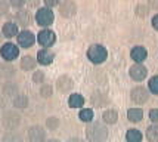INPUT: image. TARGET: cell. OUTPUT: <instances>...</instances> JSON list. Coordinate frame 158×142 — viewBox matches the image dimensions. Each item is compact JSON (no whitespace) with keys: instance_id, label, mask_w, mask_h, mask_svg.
Returning <instances> with one entry per match:
<instances>
[{"instance_id":"obj_1","label":"cell","mask_w":158,"mask_h":142,"mask_svg":"<svg viewBox=\"0 0 158 142\" xmlns=\"http://www.w3.org/2000/svg\"><path fill=\"white\" fill-rule=\"evenodd\" d=\"M86 141L87 142H106L110 132L105 123L101 122H90L86 126Z\"/></svg>"},{"instance_id":"obj_2","label":"cell","mask_w":158,"mask_h":142,"mask_svg":"<svg viewBox=\"0 0 158 142\" xmlns=\"http://www.w3.org/2000/svg\"><path fill=\"white\" fill-rule=\"evenodd\" d=\"M22 123V115L18 110H5L2 113V126L6 130H16Z\"/></svg>"},{"instance_id":"obj_3","label":"cell","mask_w":158,"mask_h":142,"mask_svg":"<svg viewBox=\"0 0 158 142\" xmlns=\"http://www.w3.org/2000/svg\"><path fill=\"white\" fill-rule=\"evenodd\" d=\"M108 58V50L103 45H99V43H95V45H90L89 49H87V59H89L92 64L95 65H99V64H103Z\"/></svg>"},{"instance_id":"obj_4","label":"cell","mask_w":158,"mask_h":142,"mask_svg":"<svg viewBox=\"0 0 158 142\" xmlns=\"http://www.w3.org/2000/svg\"><path fill=\"white\" fill-rule=\"evenodd\" d=\"M34 21L35 24L41 28H49L53 21H55V12L48 6H43V7H39L35 11V15H34Z\"/></svg>"},{"instance_id":"obj_5","label":"cell","mask_w":158,"mask_h":142,"mask_svg":"<svg viewBox=\"0 0 158 142\" xmlns=\"http://www.w3.org/2000/svg\"><path fill=\"white\" fill-rule=\"evenodd\" d=\"M19 49L21 47L18 45H15L12 41H6L0 46V56L5 62H14L19 56Z\"/></svg>"},{"instance_id":"obj_6","label":"cell","mask_w":158,"mask_h":142,"mask_svg":"<svg viewBox=\"0 0 158 142\" xmlns=\"http://www.w3.org/2000/svg\"><path fill=\"white\" fill-rule=\"evenodd\" d=\"M149 98H151V92H149V89L145 88V86H135L130 90V99L136 105L146 104L149 101Z\"/></svg>"},{"instance_id":"obj_7","label":"cell","mask_w":158,"mask_h":142,"mask_svg":"<svg viewBox=\"0 0 158 142\" xmlns=\"http://www.w3.org/2000/svg\"><path fill=\"white\" fill-rule=\"evenodd\" d=\"M35 40L41 47H52L56 43V34L50 28H41L35 36Z\"/></svg>"},{"instance_id":"obj_8","label":"cell","mask_w":158,"mask_h":142,"mask_svg":"<svg viewBox=\"0 0 158 142\" xmlns=\"http://www.w3.org/2000/svg\"><path fill=\"white\" fill-rule=\"evenodd\" d=\"M27 136L30 142H44L48 139V129L40 124H33L28 127Z\"/></svg>"},{"instance_id":"obj_9","label":"cell","mask_w":158,"mask_h":142,"mask_svg":"<svg viewBox=\"0 0 158 142\" xmlns=\"http://www.w3.org/2000/svg\"><path fill=\"white\" fill-rule=\"evenodd\" d=\"M16 41H18V46L21 49H30V47L34 46L35 40V34L31 31V30H27V28H24L22 31L18 33L16 36Z\"/></svg>"},{"instance_id":"obj_10","label":"cell","mask_w":158,"mask_h":142,"mask_svg":"<svg viewBox=\"0 0 158 142\" xmlns=\"http://www.w3.org/2000/svg\"><path fill=\"white\" fill-rule=\"evenodd\" d=\"M33 15L30 12V9H16L15 12V22L18 24V27H22V28H28L31 24H33Z\"/></svg>"},{"instance_id":"obj_11","label":"cell","mask_w":158,"mask_h":142,"mask_svg":"<svg viewBox=\"0 0 158 142\" xmlns=\"http://www.w3.org/2000/svg\"><path fill=\"white\" fill-rule=\"evenodd\" d=\"M55 84H56V89H58L59 93H71L73 89H74V80L67 74L59 75Z\"/></svg>"},{"instance_id":"obj_12","label":"cell","mask_w":158,"mask_h":142,"mask_svg":"<svg viewBox=\"0 0 158 142\" xmlns=\"http://www.w3.org/2000/svg\"><path fill=\"white\" fill-rule=\"evenodd\" d=\"M77 14V5L74 0H62L59 3V15L62 18H73Z\"/></svg>"},{"instance_id":"obj_13","label":"cell","mask_w":158,"mask_h":142,"mask_svg":"<svg viewBox=\"0 0 158 142\" xmlns=\"http://www.w3.org/2000/svg\"><path fill=\"white\" fill-rule=\"evenodd\" d=\"M37 62L43 65V67H48L52 62L55 61V52L50 50V47H41L40 50L37 52V56H35Z\"/></svg>"},{"instance_id":"obj_14","label":"cell","mask_w":158,"mask_h":142,"mask_svg":"<svg viewBox=\"0 0 158 142\" xmlns=\"http://www.w3.org/2000/svg\"><path fill=\"white\" fill-rule=\"evenodd\" d=\"M129 75H130L131 80L142 81V80H145L146 75H148V68L145 67L143 64L135 62V65H131V67L129 68Z\"/></svg>"},{"instance_id":"obj_15","label":"cell","mask_w":158,"mask_h":142,"mask_svg":"<svg viewBox=\"0 0 158 142\" xmlns=\"http://www.w3.org/2000/svg\"><path fill=\"white\" fill-rule=\"evenodd\" d=\"M0 93L3 95V98H10L12 99L14 96L19 93V86L12 80H6L0 88Z\"/></svg>"},{"instance_id":"obj_16","label":"cell","mask_w":158,"mask_h":142,"mask_svg":"<svg viewBox=\"0 0 158 142\" xmlns=\"http://www.w3.org/2000/svg\"><path fill=\"white\" fill-rule=\"evenodd\" d=\"M90 104L96 108H103L106 105H110V98L108 95L103 93V92H99V90H95L92 96H90Z\"/></svg>"},{"instance_id":"obj_17","label":"cell","mask_w":158,"mask_h":142,"mask_svg":"<svg viewBox=\"0 0 158 142\" xmlns=\"http://www.w3.org/2000/svg\"><path fill=\"white\" fill-rule=\"evenodd\" d=\"M0 31H2L5 39H14V37H16L18 33H19V27H18V24L14 22V21H6V22L3 24V27H2Z\"/></svg>"},{"instance_id":"obj_18","label":"cell","mask_w":158,"mask_h":142,"mask_svg":"<svg viewBox=\"0 0 158 142\" xmlns=\"http://www.w3.org/2000/svg\"><path fill=\"white\" fill-rule=\"evenodd\" d=\"M130 56H131V59H133L135 62L142 64V62H145V59L148 58V50H146V47L145 46L138 45V46H135L130 50Z\"/></svg>"},{"instance_id":"obj_19","label":"cell","mask_w":158,"mask_h":142,"mask_svg":"<svg viewBox=\"0 0 158 142\" xmlns=\"http://www.w3.org/2000/svg\"><path fill=\"white\" fill-rule=\"evenodd\" d=\"M37 59L31 55H24L19 61V68L22 71H34L35 67H37Z\"/></svg>"},{"instance_id":"obj_20","label":"cell","mask_w":158,"mask_h":142,"mask_svg":"<svg viewBox=\"0 0 158 142\" xmlns=\"http://www.w3.org/2000/svg\"><path fill=\"white\" fill-rule=\"evenodd\" d=\"M16 75V68L12 65V62H5L0 65V77L5 80H12Z\"/></svg>"},{"instance_id":"obj_21","label":"cell","mask_w":158,"mask_h":142,"mask_svg":"<svg viewBox=\"0 0 158 142\" xmlns=\"http://www.w3.org/2000/svg\"><path fill=\"white\" fill-rule=\"evenodd\" d=\"M84 102H86V99H84V96H83L81 93H71L68 96V107L73 110H77V108H83L84 107Z\"/></svg>"},{"instance_id":"obj_22","label":"cell","mask_w":158,"mask_h":142,"mask_svg":"<svg viewBox=\"0 0 158 142\" xmlns=\"http://www.w3.org/2000/svg\"><path fill=\"white\" fill-rule=\"evenodd\" d=\"M28 104H30V99H28V96L25 93H18L16 96L12 98V107L15 110H25L28 107Z\"/></svg>"},{"instance_id":"obj_23","label":"cell","mask_w":158,"mask_h":142,"mask_svg":"<svg viewBox=\"0 0 158 142\" xmlns=\"http://www.w3.org/2000/svg\"><path fill=\"white\" fill-rule=\"evenodd\" d=\"M127 120L130 123H140L143 120V110L139 107L129 108L127 110Z\"/></svg>"},{"instance_id":"obj_24","label":"cell","mask_w":158,"mask_h":142,"mask_svg":"<svg viewBox=\"0 0 158 142\" xmlns=\"http://www.w3.org/2000/svg\"><path fill=\"white\" fill-rule=\"evenodd\" d=\"M102 122L108 126H112L118 122V113L114 108H108L102 113Z\"/></svg>"},{"instance_id":"obj_25","label":"cell","mask_w":158,"mask_h":142,"mask_svg":"<svg viewBox=\"0 0 158 142\" xmlns=\"http://www.w3.org/2000/svg\"><path fill=\"white\" fill-rule=\"evenodd\" d=\"M0 142H24V136L16 130H7L6 133L0 138Z\"/></svg>"},{"instance_id":"obj_26","label":"cell","mask_w":158,"mask_h":142,"mask_svg":"<svg viewBox=\"0 0 158 142\" xmlns=\"http://www.w3.org/2000/svg\"><path fill=\"white\" fill-rule=\"evenodd\" d=\"M143 141V135L142 132L136 127H131L126 132V142H142Z\"/></svg>"},{"instance_id":"obj_27","label":"cell","mask_w":158,"mask_h":142,"mask_svg":"<svg viewBox=\"0 0 158 142\" xmlns=\"http://www.w3.org/2000/svg\"><path fill=\"white\" fill-rule=\"evenodd\" d=\"M145 138L148 142H158V123H152L151 126L146 127Z\"/></svg>"},{"instance_id":"obj_28","label":"cell","mask_w":158,"mask_h":142,"mask_svg":"<svg viewBox=\"0 0 158 142\" xmlns=\"http://www.w3.org/2000/svg\"><path fill=\"white\" fill-rule=\"evenodd\" d=\"M78 118H80L81 123H86V124H87V123L93 122L95 113H93L92 108H80V111H78Z\"/></svg>"},{"instance_id":"obj_29","label":"cell","mask_w":158,"mask_h":142,"mask_svg":"<svg viewBox=\"0 0 158 142\" xmlns=\"http://www.w3.org/2000/svg\"><path fill=\"white\" fill-rule=\"evenodd\" d=\"M44 127L50 130V132H56L58 129L61 127V120H59V117H56V115H50L46 118V122H44Z\"/></svg>"},{"instance_id":"obj_30","label":"cell","mask_w":158,"mask_h":142,"mask_svg":"<svg viewBox=\"0 0 158 142\" xmlns=\"http://www.w3.org/2000/svg\"><path fill=\"white\" fill-rule=\"evenodd\" d=\"M39 93H40V96H41V98H44V99L52 98V95H53V88H52V84H48V83H43V84H40Z\"/></svg>"},{"instance_id":"obj_31","label":"cell","mask_w":158,"mask_h":142,"mask_svg":"<svg viewBox=\"0 0 158 142\" xmlns=\"http://www.w3.org/2000/svg\"><path fill=\"white\" fill-rule=\"evenodd\" d=\"M31 79H33V83H35V84H43L44 83V80H46V74H44V71H34L33 73V75H31Z\"/></svg>"},{"instance_id":"obj_32","label":"cell","mask_w":158,"mask_h":142,"mask_svg":"<svg viewBox=\"0 0 158 142\" xmlns=\"http://www.w3.org/2000/svg\"><path fill=\"white\" fill-rule=\"evenodd\" d=\"M148 89L154 95H158V75H152L148 81Z\"/></svg>"},{"instance_id":"obj_33","label":"cell","mask_w":158,"mask_h":142,"mask_svg":"<svg viewBox=\"0 0 158 142\" xmlns=\"http://www.w3.org/2000/svg\"><path fill=\"white\" fill-rule=\"evenodd\" d=\"M149 11H151L149 6H146V5H138L135 12H136V15H138L139 18H146L149 15Z\"/></svg>"},{"instance_id":"obj_34","label":"cell","mask_w":158,"mask_h":142,"mask_svg":"<svg viewBox=\"0 0 158 142\" xmlns=\"http://www.w3.org/2000/svg\"><path fill=\"white\" fill-rule=\"evenodd\" d=\"M10 11V3L9 0H0V18L2 16H6Z\"/></svg>"},{"instance_id":"obj_35","label":"cell","mask_w":158,"mask_h":142,"mask_svg":"<svg viewBox=\"0 0 158 142\" xmlns=\"http://www.w3.org/2000/svg\"><path fill=\"white\" fill-rule=\"evenodd\" d=\"M9 3H10V7L14 9H22L27 5V0H9Z\"/></svg>"},{"instance_id":"obj_36","label":"cell","mask_w":158,"mask_h":142,"mask_svg":"<svg viewBox=\"0 0 158 142\" xmlns=\"http://www.w3.org/2000/svg\"><path fill=\"white\" fill-rule=\"evenodd\" d=\"M148 115H149V120H151V123H158V108L149 110Z\"/></svg>"},{"instance_id":"obj_37","label":"cell","mask_w":158,"mask_h":142,"mask_svg":"<svg viewBox=\"0 0 158 142\" xmlns=\"http://www.w3.org/2000/svg\"><path fill=\"white\" fill-rule=\"evenodd\" d=\"M43 3H44V6L52 9V7H55V6H59L61 0H43Z\"/></svg>"},{"instance_id":"obj_38","label":"cell","mask_w":158,"mask_h":142,"mask_svg":"<svg viewBox=\"0 0 158 142\" xmlns=\"http://www.w3.org/2000/svg\"><path fill=\"white\" fill-rule=\"evenodd\" d=\"M148 6H149V9L158 11V0H148Z\"/></svg>"},{"instance_id":"obj_39","label":"cell","mask_w":158,"mask_h":142,"mask_svg":"<svg viewBox=\"0 0 158 142\" xmlns=\"http://www.w3.org/2000/svg\"><path fill=\"white\" fill-rule=\"evenodd\" d=\"M151 24H152V28H154V30H157V31H158V14H155L154 16H152Z\"/></svg>"},{"instance_id":"obj_40","label":"cell","mask_w":158,"mask_h":142,"mask_svg":"<svg viewBox=\"0 0 158 142\" xmlns=\"http://www.w3.org/2000/svg\"><path fill=\"white\" fill-rule=\"evenodd\" d=\"M39 2L40 0H27V5L28 7H37L39 9Z\"/></svg>"},{"instance_id":"obj_41","label":"cell","mask_w":158,"mask_h":142,"mask_svg":"<svg viewBox=\"0 0 158 142\" xmlns=\"http://www.w3.org/2000/svg\"><path fill=\"white\" fill-rule=\"evenodd\" d=\"M65 142H86V139L83 138H78V136H73V138H68Z\"/></svg>"},{"instance_id":"obj_42","label":"cell","mask_w":158,"mask_h":142,"mask_svg":"<svg viewBox=\"0 0 158 142\" xmlns=\"http://www.w3.org/2000/svg\"><path fill=\"white\" fill-rule=\"evenodd\" d=\"M44 142H61L59 139H56V138H50V139H46Z\"/></svg>"},{"instance_id":"obj_43","label":"cell","mask_w":158,"mask_h":142,"mask_svg":"<svg viewBox=\"0 0 158 142\" xmlns=\"http://www.w3.org/2000/svg\"><path fill=\"white\" fill-rule=\"evenodd\" d=\"M5 107V102H3V95H0V108Z\"/></svg>"},{"instance_id":"obj_44","label":"cell","mask_w":158,"mask_h":142,"mask_svg":"<svg viewBox=\"0 0 158 142\" xmlns=\"http://www.w3.org/2000/svg\"><path fill=\"white\" fill-rule=\"evenodd\" d=\"M2 40H3V34H2V31H0V45H2Z\"/></svg>"}]
</instances>
